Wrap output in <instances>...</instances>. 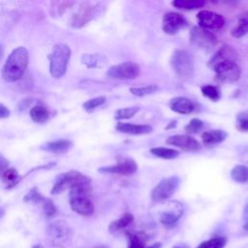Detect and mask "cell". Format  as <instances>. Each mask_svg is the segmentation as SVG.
I'll return each instance as SVG.
<instances>
[{"mask_svg": "<svg viewBox=\"0 0 248 248\" xmlns=\"http://www.w3.org/2000/svg\"><path fill=\"white\" fill-rule=\"evenodd\" d=\"M202 93L204 97L208 98L211 101H218L221 98V91L219 89V87L211 85V84H206L202 86L201 88Z\"/></svg>", "mask_w": 248, "mask_h": 248, "instance_id": "obj_28", "label": "cell"}, {"mask_svg": "<svg viewBox=\"0 0 248 248\" xmlns=\"http://www.w3.org/2000/svg\"><path fill=\"white\" fill-rule=\"evenodd\" d=\"M172 6L182 10H196L202 8L205 5L203 0H175L171 2Z\"/></svg>", "mask_w": 248, "mask_h": 248, "instance_id": "obj_23", "label": "cell"}, {"mask_svg": "<svg viewBox=\"0 0 248 248\" xmlns=\"http://www.w3.org/2000/svg\"><path fill=\"white\" fill-rule=\"evenodd\" d=\"M133 220H134V217L131 213H125L119 219L112 222L109 226V229L111 232L120 231V230L126 228L127 226H129L133 222Z\"/></svg>", "mask_w": 248, "mask_h": 248, "instance_id": "obj_27", "label": "cell"}, {"mask_svg": "<svg viewBox=\"0 0 248 248\" xmlns=\"http://www.w3.org/2000/svg\"><path fill=\"white\" fill-rule=\"evenodd\" d=\"M216 78L223 82H235L239 79L241 70L235 61L226 60L212 67Z\"/></svg>", "mask_w": 248, "mask_h": 248, "instance_id": "obj_9", "label": "cell"}, {"mask_svg": "<svg viewBox=\"0 0 248 248\" xmlns=\"http://www.w3.org/2000/svg\"><path fill=\"white\" fill-rule=\"evenodd\" d=\"M140 110L139 107H129V108H123L118 110H116L114 114V118L116 120H122V119H129L132 118L135 114L138 113Z\"/></svg>", "mask_w": 248, "mask_h": 248, "instance_id": "obj_32", "label": "cell"}, {"mask_svg": "<svg viewBox=\"0 0 248 248\" xmlns=\"http://www.w3.org/2000/svg\"><path fill=\"white\" fill-rule=\"evenodd\" d=\"M100 11V4L90 5L88 3L82 4L77 14L74 15L72 18V25L74 27H82L86 23H88L91 19H93Z\"/></svg>", "mask_w": 248, "mask_h": 248, "instance_id": "obj_12", "label": "cell"}, {"mask_svg": "<svg viewBox=\"0 0 248 248\" xmlns=\"http://www.w3.org/2000/svg\"><path fill=\"white\" fill-rule=\"evenodd\" d=\"M166 142L186 151H197L201 148L200 142L189 135H173L169 137Z\"/></svg>", "mask_w": 248, "mask_h": 248, "instance_id": "obj_14", "label": "cell"}, {"mask_svg": "<svg viewBox=\"0 0 248 248\" xmlns=\"http://www.w3.org/2000/svg\"><path fill=\"white\" fill-rule=\"evenodd\" d=\"M197 19L200 24V27L203 29L216 30L220 29L225 25V17L215 12L202 10L197 15Z\"/></svg>", "mask_w": 248, "mask_h": 248, "instance_id": "obj_11", "label": "cell"}, {"mask_svg": "<svg viewBox=\"0 0 248 248\" xmlns=\"http://www.w3.org/2000/svg\"><path fill=\"white\" fill-rule=\"evenodd\" d=\"M105 102H106V97L99 96V97H96V98H93V99H90V100L86 101L83 104L82 107L87 112H92L96 108L105 104Z\"/></svg>", "mask_w": 248, "mask_h": 248, "instance_id": "obj_35", "label": "cell"}, {"mask_svg": "<svg viewBox=\"0 0 248 248\" xmlns=\"http://www.w3.org/2000/svg\"><path fill=\"white\" fill-rule=\"evenodd\" d=\"M47 235L51 246L56 248H64L71 241L72 230L66 222L58 220L48 226Z\"/></svg>", "mask_w": 248, "mask_h": 248, "instance_id": "obj_5", "label": "cell"}, {"mask_svg": "<svg viewBox=\"0 0 248 248\" xmlns=\"http://www.w3.org/2000/svg\"><path fill=\"white\" fill-rule=\"evenodd\" d=\"M245 212H246V213H248V204H247V205H246V207H245Z\"/></svg>", "mask_w": 248, "mask_h": 248, "instance_id": "obj_48", "label": "cell"}, {"mask_svg": "<svg viewBox=\"0 0 248 248\" xmlns=\"http://www.w3.org/2000/svg\"><path fill=\"white\" fill-rule=\"evenodd\" d=\"M32 248H44V247L41 245H34Z\"/></svg>", "mask_w": 248, "mask_h": 248, "instance_id": "obj_46", "label": "cell"}, {"mask_svg": "<svg viewBox=\"0 0 248 248\" xmlns=\"http://www.w3.org/2000/svg\"><path fill=\"white\" fill-rule=\"evenodd\" d=\"M228 137V134L223 131V130H210V131H206L202 135V141L207 144V145H211V144H216V143H220L222 141H224L226 140V138Z\"/></svg>", "mask_w": 248, "mask_h": 248, "instance_id": "obj_22", "label": "cell"}, {"mask_svg": "<svg viewBox=\"0 0 248 248\" xmlns=\"http://www.w3.org/2000/svg\"><path fill=\"white\" fill-rule=\"evenodd\" d=\"M72 147V142L68 140H58L54 141H49L46 143L42 148L52 152V153H58V154H63L69 151V149Z\"/></svg>", "mask_w": 248, "mask_h": 248, "instance_id": "obj_21", "label": "cell"}, {"mask_svg": "<svg viewBox=\"0 0 248 248\" xmlns=\"http://www.w3.org/2000/svg\"><path fill=\"white\" fill-rule=\"evenodd\" d=\"M48 110L44 106H35L30 110V116L33 121L37 123H43L48 118Z\"/></svg>", "mask_w": 248, "mask_h": 248, "instance_id": "obj_26", "label": "cell"}, {"mask_svg": "<svg viewBox=\"0 0 248 248\" xmlns=\"http://www.w3.org/2000/svg\"><path fill=\"white\" fill-rule=\"evenodd\" d=\"M175 126H176V121H171L170 123V125L166 127V129H170V128H172V127H175Z\"/></svg>", "mask_w": 248, "mask_h": 248, "instance_id": "obj_43", "label": "cell"}, {"mask_svg": "<svg viewBox=\"0 0 248 248\" xmlns=\"http://www.w3.org/2000/svg\"><path fill=\"white\" fill-rule=\"evenodd\" d=\"M81 63L89 69L103 68L108 64V58L102 53H84Z\"/></svg>", "mask_w": 248, "mask_h": 248, "instance_id": "obj_19", "label": "cell"}, {"mask_svg": "<svg viewBox=\"0 0 248 248\" xmlns=\"http://www.w3.org/2000/svg\"><path fill=\"white\" fill-rule=\"evenodd\" d=\"M187 25L185 17L175 12H169L163 16L162 29L165 33L173 35Z\"/></svg>", "mask_w": 248, "mask_h": 248, "instance_id": "obj_13", "label": "cell"}, {"mask_svg": "<svg viewBox=\"0 0 248 248\" xmlns=\"http://www.w3.org/2000/svg\"><path fill=\"white\" fill-rule=\"evenodd\" d=\"M8 160L5 159L2 155H0V170H7L8 167Z\"/></svg>", "mask_w": 248, "mask_h": 248, "instance_id": "obj_42", "label": "cell"}, {"mask_svg": "<svg viewBox=\"0 0 248 248\" xmlns=\"http://www.w3.org/2000/svg\"><path fill=\"white\" fill-rule=\"evenodd\" d=\"M140 74V68L139 64L133 61H126L114 66H111L108 72L107 76L112 79L120 80H130L138 78Z\"/></svg>", "mask_w": 248, "mask_h": 248, "instance_id": "obj_7", "label": "cell"}, {"mask_svg": "<svg viewBox=\"0 0 248 248\" xmlns=\"http://www.w3.org/2000/svg\"><path fill=\"white\" fill-rule=\"evenodd\" d=\"M203 127V122L199 118H193L184 128L185 132L189 134H197Z\"/></svg>", "mask_w": 248, "mask_h": 248, "instance_id": "obj_37", "label": "cell"}, {"mask_svg": "<svg viewBox=\"0 0 248 248\" xmlns=\"http://www.w3.org/2000/svg\"><path fill=\"white\" fill-rule=\"evenodd\" d=\"M137 170H138V166L135 160L128 157H119L115 165L102 167L99 169V171L102 173L131 175V174H134L137 171Z\"/></svg>", "mask_w": 248, "mask_h": 248, "instance_id": "obj_10", "label": "cell"}, {"mask_svg": "<svg viewBox=\"0 0 248 248\" xmlns=\"http://www.w3.org/2000/svg\"><path fill=\"white\" fill-rule=\"evenodd\" d=\"M170 107L171 110L180 114H189L195 108L194 103L189 98L182 97V96H178L171 99L170 103Z\"/></svg>", "mask_w": 248, "mask_h": 248, "instance_id": "obj_18", "label": "cell"}, {"mask_svg": "<svg viewBox=\"0 0 248 248\" xmlns=\"http://www.w3.org/2000/svg\"><path fill=\"white\" fill-rule=\"evenodd\" d=\"M173 248H187V247L184 246V245H182V246H175V247H173Z\"/></svg>", "mask_w": 248, "mask_h": 248, "instance_id": "obj_47", "label": "cell"}, {"mask_svg": "<svg viewBox=\"0 0 248 248\" xmlns=\"http://www.w3.org/2000/svg\"><path fill=\"white\" fill-rule=\"evenodd\" d=\"M157 90H158V86L154 85V84L153 85H144V86H135V87L130 88L131 93L138 97H143V96L153 94Z\"/></svg>", "mask_w": 248, "mask_h": 248, "instance_id": "obj_30", "label": "cell"}, {"mask_svg": "<svg viewBox=\"0 0 248 248\" xmlns=\"http://www.w3.org/2000/svg\"><path fill=\"white\" fill-rule=\"evenodd\" d=\"M231 177L238 183L248 182V167L245 165H236L231 171Z\"/></svg>", "mask_w": 248, "mask_h": 248, "instance_id": "obj_24", "label": "cell"}, {"mask_svg": "<svg viewBox=\"0 0 248 248\" xmlns=\"http://www.w3.org/2000/svg\"><path fill=\"white\" fill-rule=\"evenodd\" d=\"M2 178L8 184L9 187H13L17 183V179H18L17 170L14 168L7 169L4 170Z\"/></svg>", "mask_w": 248, "mask_h": 248, "instance_id": "obj_33", "label": "cell"}, {"mask_svg": "<svg viewBox=\"0 0 248 248\" xmlns=\"http://www.w3.org/2000/svg\"><path fill=\"white\" fill-rule=\"evenodd\" d=\"M43 208L44 212L46 218H52L56 214V207L51 200L46 199L43 202Z\"/></svg>", "mask_w": 248, "mask_h": 248, "instance_id": "obj_39", "label": "cell"}, {"mask_svg": "<svg viewBox=\"0 0 248 248\" xmlns=\"http://www.w3.org/2000/svg\"><path fill=\"white\" fill-rule=\"evenodd\" d=\"M9 115H10L9 108L3 104H0V118H6Z\"/></svg>", "mask_w": 248, "mask_h": 248, "instance_id": "obj_41", "label": "cell"}, {"mask_svg": "<svg viewBox=\"0 0 248 248\" xmlns=\"http://www.w3.org/2000/svg\"><path fill=\"white\" fill-rule=\"evenodd\" d=\"M170 63L173 71L180 78L189 79L193 77L195 71L194 58L187 50L176 49L171 55Z\"/></svg>", "mask_w": 248, "mask_h": 248, "instance_id": "obj_4", "label": "cell"}, {"mask_svg": "<svg viewBox=\"0 0 248 248\" xmlns=\"http://www.w3.org/2000/svg\"><path fill=\"white\" fill-rule=\"evenodd\" d=\"M46 198L38 191L36 187L31 189L23 198V202H28V203H33V204H38L41 202H44Z\"/></svg>", "mask_w": 248, "mask_h": 248, "instance_id": "obj_31", "label": "cell"}, {"mask_svg": "<svg viewBox=\"0 0 248 248\" xmlns=\"http://www.w3.org/2000/svg\"><path fill=\"white\" fill-rule=\"evenodd\" d=\"M225 244H226V238L218 236L201 243L198 246V248H223Z\"/></svg>", "mask_w": 248, "mask_h": 248, "instance_id": "obj_34", "label": "cell"}, {"mask_svg": "<svg viewBox=\"0 0 248 248\" xmlns=\"http://www.w3.org/2000/svg\"><path fill=\"white\" fill-rule=\"evenodd\" d=\"M27 65L28 51L25 47L19 46L9 55L2 69V78L9 82L18 80L24 75Z\"/></svg>", "mask_w": 248, "mask_h": 248, "instance_id": "obj_1", "label": "cell"}, {"mask_svg": "<svg viewBox=\"0 0 248 248\" xmlns=\"http://www.w3.org/2000/svg\"><path fill=\"white\" fill-rule=\"evenodd\" d=\"M90 178L85 174L78 170H70L56 176L50 192L52 195H57L67 189L72 190L79 186H88L90 185Z\"/></svg>", "mask_w": 248, "mask_h": 248, "instance_id": "obj_3", "label": "cell"}, {"mask_svg": "<svg viewBox=\"0 0 248 248\" xmlns=\"http://www.w3.org/2000/svg\"><path fill=\"white\" fill-rule=\"evenodd\" d=\"M190 43L200 49L210 51L217 45V38L210 31L194 26L190 30Z\"/></svg>", "mask_w": 248, "mask_h": 248, "instance_id": "obj_6", "label": "cell"}, {"mask_svg": "<svg viewBox=\"0 0 248 248\" xmlns=\"http://www.w3.org/2000/svg\"><path fill=\"white\" fill-rule=\"evenodd\" d=\"M151 248H156V247H151Z\"/></svg>", "mask_w": 248, "mask_h": 248, "instance_id": "obj_50", "label": "cell"}, {"mask_svg": "<svg viewBox=\"0 0 248 248\" xmlns=\"http://www.w3.org/2000/svg\"><path fill=\"white\" fill-rule=\"evenodd\" d=\"M70 205L75 212L83 216H90L94 212V204L88 196L71 198Z\"/></svg>", "mask_w": 248, "mask_h": 248, "instance_id": "obj_16", "label": "cell"}, {"mask_svg": "<svg viewBox=\"0 0 248 248\" xmlns=\"http://www.w3.org/2000/svg\"><path fill=\"white\" fill-rule=\"evenodd\" d=\"M74 4V2H60L59 3V6L57 7V10H58V13L61 15L63 14L69 7H71L72 5Z\"/></svg>", "mask_w": 248, "mask_h": 248, "instance_id": "obj_40", "label": "cell"}, {"mask_svg": "<svg viewBox=\"0 0 248 248\" xmlns=\"http://www.w3.org/2000/svg\"><path fill=\"white\" fill-rule=\"evenodd\" d=\"M115 129L118 132L139 136V135H146L151 133L152 127L147 124H134V123H126V122H118L115 126Z\"/></svg>", "mask_w": 248, "mask_h": 248, "instance_id": "obj_17", "label": "cell"}, {"mask_svg": "<svg viewBox=\"0 0 248 248\" xmlns=\"http://www.w3.org/2000/svg\"><path fill=\"white\" fill-rule=\"evenodd\" d=\"M183 214V206L178 202H172L169 204L167 210L163 211L160 216V222L165 226L175 224Z\"/></svg>", "mask_w": 248, "mask_h": 248, "instance_id": "obj_15", "label": "cell"}, {"mask_svg": "<svg viewBox=\"0 0 248 248\" xmlns=\"http://www.w3.org/2000/svg\"><path fill=\"white\" fill-rule=\"evenodd\" d=\"M179 178L177 176H170L163 178L152 190L151 199L154 202H163L170 199L179 186Z\"/></svg>", "mask_w": 248, "mask_h": 248, "instance_id": "obj_8", "label": "cell"}, {"mask_svg": "<svg viewBox=\"0 0 248 248\" xmlns=\"http://www.w3.org/2000/svg\"><path fill=\"white\" fill-rule=\"evenodd\" d=\"M70 57L71 49L67 45L57 44L54 46L51 53L48 55L49 72L53 78H60L65 75Z\"/></svg>", "mask_w": 248, "mask_h": 248, "instance_id": "obj_2", "label": "cell"}, {"mask_svg": "<svg viewBox=\"0 0 248 248\" xmlns=\"http://www.w3.org/2000/svg\"><path fill=\"white\" fill-rule=\"evenodd\" d=\"M4 214H5V211H4V209L0 208V218H1V217H3V216H4Z\"/></svg>", "mask_w": 248, "mask_h": 248, "instance_id": "obj_45", "label": "cell"}, {"mask_svg": "<svg viewBox=\"0 0 248 248\" xmlns=\"http://www.w3.org/2000/svg\"><path fill=\"white\" fill-rule=\"evenodd\" d=\"M150 152L159 158H163V159H167V160L174 159V158L178 157V155H179L178 150L172 149V148H166V147H162V146L153 147L150 149Z\"/></svg>", "mask_w": 248, "mask_h": 248, "instance_id": "obj_25", "label": "cell"}, {"mask_svg": "<svg viewBox=\"0 0 248 248\" xmlns=\"http://www.w3.org/2000/svg\"><path fill=\"white\" fill-rule=\"evenodd\" d=\"M247 33H248V16H245L238 20L237 25L232 28V30L231 31V34L234 38H241Z\"/></svg>", "mask_w": 248, "mask_h": 248, "instance_id": "obj_29", "label": "cell"}, {"mask_svg": "<svg viewBox=\"0 0 248 248\" xmlns=\"http://www.w3.org/2000/svg\"><path fill=\"white\" fill-rule=\"evenodd\" d=\"M3 54H4V51H3V47H2V45L0 44V62L3 58Z\"/></svg>", "mask_w": 248, "mask_h": 248, "instance_id": "obj_44", "label": "cell"}, {"mask_svg": "<svg viewBox=\"0 0 248 248\" xmlns=\"http://www.w3.org/2000/svg\"><path fill=\"white\" fill-rule=\"evenodd\" d=\"M235 54L236 52L229 46H223L213 56L212 58L210 59L208 65L209 67H213L214 65L220 63V62H223V61H226V60H232L234 61V58H235Z\"/></svg>", "mask_w": 248, "mask_h": 248, "instance_id": "obj_20", "label": "cell"}, {"mask_svg": "<svg viewBox=\"0 0 248 248\" xmlns=\"http://www.w3.org/2000/svg\"><path fill=\"white\" fill-rule=\"evenodd\" d=\"M96 248H107V247H105V246H99V247H96Z\"/></svg>", "mask_w": 248, "mask_h": 248, "instance_id": "obj_49", "label": "cell"}, {"mask_svg": "<svg viewBox=\"0 0 248 248\" xmlns=\"http://www.w3.org/2000/svg\"><path fill=\"white\" fill-rule=\"evenodd\" d=\"M130 247L129 248H144V237L140 232H129Z\"/></svg>", "mask_w": 248, "mask_h": 248, "instance_id": "obj_36", "label": "cell"}, {"mask_svg": "<svg viewBox=\"0 0 248 248\" xmlns=\"http://www.w3.org/2000/svg\"><path fill=\"white\" fill-rule=\"evenodd\" d=\"M236 123L240 131L248 132V110H242L236 114Z\"/></svg>", "mask_w": 248, "mask_h": 248, "instance_id": "obj_38", "label": "cell"}]
</instances>
